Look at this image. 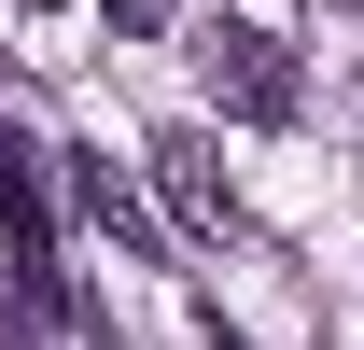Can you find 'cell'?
Returning <instances> with one entry per match:
<instances>
[{"mask_svg": "<svg viewBox=\"0 0 364 350\" xmlns=\"http://www.w3.org/2000/svg\"><path fill=\"white\" fill-rule=\"evenodd\" d=\"M98 14H112V43H154L168 28V0H98Z\"/></svg>", "mask_w": 364, "mask_h": 350, "instance_id": "cell-4", "label": "cell"}, {"mask_svg": "<svg viewBox=\"0 0 364 350\" xmlns=\"http://www.w3.org/2000/svg\"><path fill=\"white\" fill-rule=\"evenodd\" d=\"M154 182H168V211L196 224V238H238V224H252V211H238V182H225V154H210L196 127H168V140H154Z\"/></svg>", "mask_w": 364, "mask_h": 350, "instance_id": "cell-2", "label": "cell"}, {"mask_svg": "<svg viewBox=\"0 0 364 350\" xmlns=\"http://www.w3.org/2000/svg\"><path fill=\"white\" fill-rule=\"evenodd\" d=\"M28 14H56V0H28Z\"/></svg>", "mask_w": 364, "mask_h": 350, "instance_id": "cell-5", "label": "cell"}, {"mask_svg": "<svg viewBox=\"0 0 364 350\" xmlns=\"http://www.w3.org/2000/svg\"><path fill=\"white\" fill-rule=\"evenodd\" d=\"M70 196H85V211L112 224V253H154V224H140V196L112 182V154H70Z\"/></svg>", "mask_w": 364, "mask_h": 350, "instance_id": "cell-3", "label": "cell"}, {"mask_svg": "<svg viewBox=\"0 0 364 350\" xmlns=\"http://www.w3.org/2000/svg\"><path fill=\"white\" fill-rule=\"evenodd\" d=\"M196 85H210V112H238V127H294V112H309V85H294V56L267 43V28H210V43H196Z\"/></svg>", "mask_w": 364, "mask_h": 350, "instance_id": "cell-1", "label": "cell"}]
</instances>
